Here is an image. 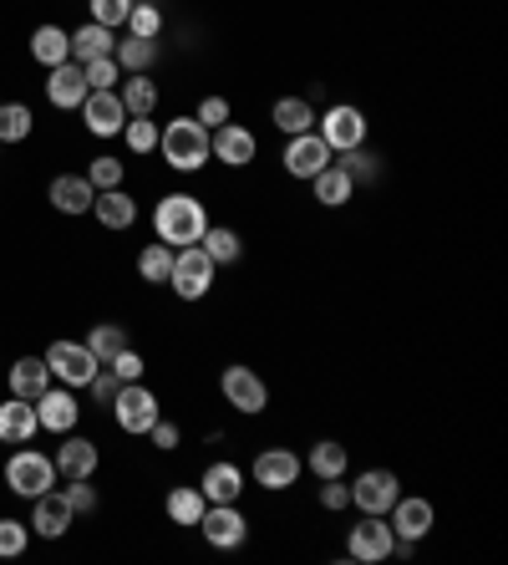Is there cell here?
Instances as JSON below:
<instances>
[{
    "instance_id": "f35d334b",
    "label": "cell",
    "mask_w": 508,
    "mask_h": 565,
    "mask_svg": "<svg viewBox=\"0 0 508 565\" xmlns=\"http://www.w3.org/2000/svg\"><path fill=\"white\" fill-rule=\"evenodd\" d=\"M341 168L351 174V184H377L381 179V158L366 149V143H362V149H346V164H341Z\"/></svg>"
},
{
    "instance_id": "5b68a950",
    "label": "cell",
    "mask_w": 508,
    "mask_h": 565,
    "mask_svg": "<svg viewBox=\"0 0 508 565\" xmlns=\"http://www.w3.org/2000/svg\"><path fill=\"white\" fill-rule=\"evenodd\" d=\"M46 367H51V377H57L61 387H87L102 362L92 357L87 342H51L46 346Z\"/></svg>"
},
{
    "instance_id": "ee69618b",
    "label": "cell",
    "mask_w": 508,
    "mask_h": 565,
    "mask_svg": "<svg viewBox=\"0 0 508 565\" xmlns=\"http://www.w3.org/2000/svg\"><path fill=\"white\" fill-rule=\"evenodd\" d=\"M26 540H31V525H21V520H0V555H5V561H15V555L26 551Z\"/></svg>"
},
{
    "instance_id": "816d5d0a",
    "label": "cell",
    "mask_w": 508,
    "mask_h": 565,
    "mask_svg": "<svg viewBox=\"0 0 508 565\" xmlns=\"http://www.w3.org/2000/svg\"><path fill=\"white\" fill-rule=\"evenodd\" d=\"M0 149H5V143H0Z\"/></svg>"
},
{
    "instance_id": "6da1fadb",
    "label": "cell",
    "mask_w": 508,
    "mask_h": 565,
    "mask_svg": "<svg viewBox=\"0 0 508 565\" xmlns=\"http://www.w3.org/2000/svg\"><path fill=\"white\" fill-rule=\"evenodd\" d=\"M153 229H158L163 245L184 250V245H199V239H203L209 214H203V204L193 199V193H168V199L153 209Z\"/></svg>"
},
{
    "instance_id": "e575fe53",
    "label": "cell",
    "mask_w": 508,
    "mask_h": 565,
    "mask_svg": "<svg viewBox=\"0 0 508 565\" xmlns=\"http://www.w3.org/2000/svg\"><path fill=\"white\" fill-rule=\"evenodd\" d=\"M168 270H174V245H143V255H138V275L143 281H153V285H163L168 281Z\"/></svg>"
},
{
    "instance_id": "7402d4cb",
    "label": "cell",
    "mask_w": 508,
    "mask_h": 565,
    "mask_svg": "<svg viewBox=\"0 0 508 565\" xmlns=\"http://www.w3.org/2000/svg\"><path fill=\"white\" fill-rule=\"evenodd\" d=\"M31 530L42 540H61L67 530H72V505L61 499V494H36V515H31Z\"/></svg>"
},
{
    "instance_id": "b9f144b4",
    "label": "cell",
    "mask_w": 508,
    "mask_h": 565,
    "mask_svg": "<svg viewBox=\"0 0 508 565\" xmlns=\"http://www.w3.org/2000/svg\"><path fill=\"white\" fill-rule=\"evenodd\" d=\"M87 5H92V21H97V26H107V31L128 26L132 0H87Z\"/></svg>"
},
{
    "instance_id": "ffe728a7",
    "label": "cell",
    "mask_w": 508,
    "mask_h": 565,
    "mask_svg": "<svg viewBox=\"0 0 508 565\" xmlns=\"http://www.w3.org/2000/svg\"><path fill=\"white\" fill-rule=\"evenodd\" d=\"M57 474L67 479H92L97 474V444L92 438H76V433H61V448H57Z\"/></svg>"
},
{
    "instance_id": "8992f818",
    "label": "cell",
    "mask_w": 508,
    "mask_h": 565,
    "mask_svg": "<svg viewBox=\"0 0 508 565\" xmlns=\"http://www.w3.org/2000/svg\"><path fill=\"white\" fill-rule=\"evenodd\" d=\"M218 392H224V402H229L234 413H264V402H270V387H264V377L255 373V367H224V377H218Z\"/></svg>"
},
{
    "instance_id": "74e56055",
    "label": "cell",
    "mask_w": 508,
    "mask_h": 565,
    "mask_svg": "<svg viewBox=\"0 0 508 565\" xmlns=\"http://www.w3.org/2000/svg\"><path fill=\"white\" fill-rule=\"evenodd\" d=\"M163 31V11L153 5V0H132L128 11V36H147V42H158Z\"/></svg>"
},
{
    "instance_id": "9c48e42d",
    "label": "cell",
    "mask_w": 508,
    "mask_h": 565,
    "mask_svg": "<svg viewBox=\"0 0 508 565\" xmlns=\"http://www.w3.org/2000/svg\"><path fill=\"white\" fill-rule=\"evenodd\" d=\"M397 499H402V484H397L392 469H366L351 484V505L362 509V515H387Z\"/></svg>"
},
{
    "instance_id": "277c9868",
    "label": "cell",
    "mask_w": 508,
    "mask_h": 565,
    "mask_svg": "<svg viewBox=\"0 0 508 565\" xmlns=\"http://www.w3.org/2000/svg\"><path fill=\"white\" fill-rule=\"evenodd\" d=\"M5 484H11L21 499H36V494L57 490V463L46 459V454H36V448H21V454H11V463H5Z\"/></svg>"
},
{
    "instance_id": "8d00e7d4",
    "label": "cell",
    "mask_w": 508,
    "mask_h": 565,
    "mask_svg": "<svg viewBox=\"0 0 508 565\" xmlns=\"http://www.w3.org/2000/svg\"><path fill=\"white\" fill-rule=\"evenodd\" d=\"M87 346H92V357H97V362H113L117 352L128 346V327H117V321H102V327H92Z\"/></svg>"
},
{
    "instance_id": "d6986e66",
    "label": "cell",
    "mask_w": 508,
    "mask_h": 565,
    "mask_svg": "<svg viewBox=\"0 0 508 565\" xmlns=\"http://www.w3.org/2000/svg\"><path fill=\"white\" fill-rule=\"evenodd\" d=\"M199 490L209 505H239V494H245V469H239V463H209L199 479Z\"/></svg>"
},
{
    "instance_id": "f6af8a7d",
    "label": "cell",
    "mask_w": 508,
    "mask_h": 565,
    "mask_svg": "<svg viewBox=\"0 0 508 565\" xmlns=\"http://www.w3.org/2000/svg\"><path fill=\"white\" fill-rule=\"evenodd\" d=\"M87 184L92 189H122V164L117 158H92Z\"/></svg>"
},
{
    "instance_id": "7dc6e473",
    "label": "cell",
    "mask_w": 508,
    "mask_h": 565,
    "mask_svg": "<svg viewBox=\"0 0 508 565\" xmlns=\"http://www.w3.org/2000/svg\"><path fill=\"white\" fill-rule=\"evenodd\" d=\"M193 118H199L203 128L214 133V128H224V122H229V103H224V97H203V103H199V113H193Z\"/></svg>"
},
{
    "instance_id": "7a4b0ae2",
    "label": "cell",
    "mask_w": 508,
    "mask_h": 565,
    "mask_svg": "<svg viewBox=\"0 0 508 565\" xmlns=\"http://www.w3.org/2000/svg\"><path fill=\"white\" fill-rule=\"evenodd\" d=\"M158 153L178 174H199V168L214 158V153H209V128H203L199 118H174L168 128H158Z\"/></svg>"
},
{
    "instance_id": "5bb4252c",
    "label": "cell",
    "mask_w": 508,
    "mask_h": 565,
    "mask_svg": "<svg viewBox=\"0 0 508 565\" xmlns=\"http://www.w3.org/2000/svg\"><path fill=\"white\" fill-rule=\"evenodd\" d=\"M305 459L295 448H260V459H255V484L260 490H291L295 479H300Z\"/></svg>"
},
{
    "instance_id": "ac0fdd59",
    "label": "cell",
    "mask_w": 508,
    "mask_h": 565,
    "mask_svg": "<svg viewBox=\"0 0 508 565\" xmlns=\"http://www.w3.org/2000/svg\"><path fill=\"white\" fill-rule=\"evenodd\" d=\"M387 515H392L397 540H422V535H427V530L437 525V509L427 505L422 494H402V499H397V505L387 509Z\"/></svg>"
},
{
    "instance_id": "30bf717a",
    "label": "cell",
    "mask_w": 508,
    "mask_h": 565,
    "mask_svg": "<svg viewBox=\"0 0 508 565\" xmlns=\"http://www.w3.org/2000/svg\"><path fill=\"white\" fill-rule=\"evenodd\" d=\"M392 545H397V530L387 525V515H362V525H356V530H351V540H346L351 561H366V565L387 561V555H392Z\"/></svg>"
},
{
    "instance_id": "9a60e30c",
    "label": "cell",
    "mask_w": 508,
    "mask_h": 565,
    "mask_svg": "<svg viewBox=\"0 0 508 565\" xmlns=\"http://www.w3.org/2000/svg\"><path fill=\"white\" fill-rule=\"evenodd\" d=\"M76 113H82V122H87L97 138H113L128 128V107H122L117 92H87V103L76 107Z\"/></svg>"
},
{
    "instance_id": "484cf974",
    "label": "cell",
    "mask_w": 508,
    "mask_h": 565,
    "mask_svg": "<svg viewBox=\"0 0 508 565\" xmlns=\"http://www.w3.org/2000/svg\"><path fill=\"white\" fill-rule=\"evenodd\" d=\"M117 97L128 107V118H153V107H158V87L147 72H132L128 82H117Z\"/></svg>"
},
{
    "instance_id": "f1b7e54d",
    "label": "cell",
    "mask_w": 508,
    "mask_h": 565,
    "mask_svg": "<svg viewBox=\"0 0 508 565\" xmlns=\"http://www.w3.org/2000/svg\"><path fill=\"white\" fill-rule=\"evenodd\" d=\"M31 57L42 61V67H61V61L72 57V36L61 26H36L31 31Z\"/></svg>"
},
{
    "instance_id": "e0dca14e",
    "label": "cell",
    "mask_w": 508,
    "mask_h": 565,
    "mask_svg": "<svg viewBox=\"0 0 508 565\" xmlns=\"http://www.w3.org/2000/svg\"><path fill=\"white\" fill-rule=\"evenodd\" d=\"M76 417H82V408H76L72 387H46L42 398H36V423L46 433H72Z\"/></svg>"
},
{
    "instance_id": "d4e9b609",
    "label": "cell",
    "mask_w": 508,
    "mask_h": 565,
    "mask_svg": "<svg viewBox=\"0 0 508 565\" xmlns=\"http://www.w3.org/2000/svg\"><path fill=\"white\" fill-rule=\"evenodd\" d=\"M46 387H51V367H46V357H21L11 367V392H15V398L36 402Z\"/></svg>"
},
{
    "instance_id": "836d02e7",
    "label": "cell",
    "mask_w": 508,
    "mask_h": 565,
    "mask_svg": "<svg viewBox=\"0 0 508 565\" xmlns=\"http://www.w3.org/2000/svg\"><path fill=\"white\" fill-rule=\"evenodd\" d=\"M199 245H203V255H209L214 266H234V260H239V250H245V245H239V235H234V229H224V224H209Z\"/></svg>"
},
{
    "instance_id": "7bdbcfd3",
    "label": "cell",
    "mask_w": 508,
    "mask_h": 565,
    "mask_svg": "<svg viewBox=\"0 0 508 565\" xmlns=\"http://www.w3.org/2000/svg\"><path fill=\"white\" fill-rule=\"evenodd\" d=\"M61 499L72 505V515H92V509H97V490H92L87 479H67V490H61Z\"/></svg>"
},
{
    "instance_id": "cb8c5ba5",
    "label": "cell",
    "mask_w": 508,
    "mask_h": 565,
    "mask_svg": "<svg viewBox=\"0 0 508 565\" xmlns=\"http://www.w3.org/2000/svg\"><path fill=\"white\" fill-rule=\"evenodd\" d=\"M92 214H97L107 229H132V220H138V204H132L128 189H97V199H92Z\"/></svg>"
},
{
    "instance_id": "8fae6325",
    "label": "cell",
    "mask_w": 508,
    "mask_h": 565,
    "mask_svg": "<svg viewBox=\"0 0 508 565\" xmlns=\"http://www.w3.org/2000/svg\"><path fill=\"white\" fill-rule=\"evenodd\" d=\"M199 530H203V540H209L214 551H239L245 535H249L239 505H209L203 509V520H199Z\"/></svg>"
},
{
    "instance_id": "bcb514c9",
    "label": "cell",
    "mask_w": 508,
    "mask_h": 565,
    "mask_svg": "<svg viewBox=\"0 0 508 565\" xmlns=\"http://www.w3.org/2000/svg\"><path fill=\"white\" fill-rule=\"evenodd\" d=\"M107 367L117 373V382H138V377H143V357H138L132 346H122V352H117V357L107 362Z\"/></svg>"
},
{
    "instance_id": "f907efd6",
    "label": "cell",
    "mask_w": 508,
    "mask_h": 565,
    "mask_svg": "<svg viewBox=\"0 0 508 565\" xmlns=\"http://www.w3.org/2000/svg\"><path fill=\"white\" fill-rule=\"evenodd\" d=\"M147 433H153V444H158V448H178V423H163V417H158Z\"/></svg>"
},
{
    "instance_id": "c3c4849f",
    "label": "cell",
    "mask_w": 508,
    "mask_h": 565,
    "mask_svg": "<svg viewBox=\"0 0 508 565\" xmlns=\"http://www.w3.org/2000/svg\"><path fill=\"white\" fill-rule=\"evenodd\" d=\"M87 387H92V398L113 408V398H117V387H122V382H117V373H113V367H107V362H102L97 373H92V382H87Z\"/></svg>"
},
{
    "instance_id": "d6a6232c",
    "label": "cell",
    "mask_w": 508,
    "mask_h": 565,
    "mask_svg": "<svg viewBox=\"0 0 508 565\" xmlns=\"http://www.w3.org/2000/svg\"><path fill=\"white\" fill-rule=\"evenodd\" d=\"M346 463H351L346 448L335 444V438H326V444L310 448V459H305V469H310L316 479H341V474H346Z\"/></svg>"
},
{
    "instance_id": "d590c367",
    "label": "cell",
    "mask_w": 508,
    "mask_h": 565,
    "mask_svg": "<svg viewBox=\"0 0 508 565\" xmlns=\"http://www.w3.org/2000/svg\"><path fill=\"white\" fill-rule=\"evenodd\" d=\"M31 107L26 103H0V143H26L31 138Z\"/></svg>"
},
{
    "instance_id": "603a6c76",
    "label": "cell",
    "mask_w": 508,
    "mask_h": 565,
    "mask_svg": "<svg viewBox=\"0 0 508 565\" xmlns=\"http://www.w3.org/2000/svg\"><path fill=\"white\" fill-rule=\"evenodd\" d=\"M92 199H97V189L87 184V174H61V179H51V209H61V214H87Z\"/></svg>"
},
{
    "instance_id": "2e32d148",
    "label": "cell",
    "mask_w": 508,
    "mask_h": 565,
    "mask_svg": "<svg viewBox=\"0 0 508 565\" xmlns=\"http://www.w3.org/2000/svg\"><path fill=\"white\" fill-rule=\"evenodd\" d=\"M331 164V149H326V138L310 128V133H295L285 143V168H291L295 179H316L320 168Z\"/></svg>"
},
{
    "instance_id": "52a82bcc",
    "label": "cell",
    "mask_w": 508,
    "mask_h": 565,
    "mask_svg": "<svg viewBox=\"0 0 508 565\" xmlns=\"http://www.w3.org/2000/svg\"><path fill=\"white\" fill-rule=\"evenodd\" d=\"M113 417L122 433H147L163 413H158V398H153L143 382H122L113 398Z\"/></svg>"
},
{
    "instance_id": "4dcf8cb0",
    "label": "cell",
    "mask_w": 508,
    "mask_h": 565,
    "mask_svg": "<svg viewBox=\"0 0 508 565\" xmlns=\"http://www.w3.org/2000/svg\"><path fill=\"white\" fill-rule=\"evenodd\" d=\"M113 31L87 21L82 31H72V61H97V57H113Z\"/></svg>"
},
{
    "instance_id": "681fc988",
    "label": "cell",
    "mask_w": 508,
    "mask_h": 565,
    "mask_svg": "<svg viewBox=\"0 0 508 565\" xmlns=\"http://www.w3.org/2000/svg\"><path fill=\"white\" fill-rule=\"evenodd\" d=\"M326 490H320V505L326 509H346L351 505V484H341V479H320Z\"/></svg>"
},
{
    "instance_id": "f546056e",
    "label": "cell",
    "mask_w": 508,
    "mask_h": 565,
    "mask_svg": "<svg viewBox=\"0 0 508 565\" xmlns=\"http://www.w3.org/2000/svg\"><path fill=\"white\" fill-rule=\"evenodd\" d=\"M270 118H275V128L285 138H295V133H310V128H316V107L305 103V97H280Z\"/></svg>"
},
{
    "instance_id": "83f0119b",
    "label": "cell",
    "mask_w": 508,
    "mask_h": 565,
    "mask_svg": "<svg viewBox=\"0 0 508 565\" xmlns=\"http://www.w3.org/2000/svg\"><path fill=\"white\" fill-rule=\"evenodd\" d=\"M168 520L184 525V530H199L203 509H209V499H203V490H193V484H178V490H168Z\"/></svg>"
},
{
    "instance_id": "4fadbf2b",
    "label": "cell",
    "mask_w": 508,
    "mask_h": 565,
    "mask_svg": "<svg viewBox=\"0 0 508 565\" xmlns=\"http://www.w3.org/2000/svg\"><path fill=\"white\" fill-rule=\"evenodd\" d=\"M209 153H214L218 164L245 168V164H255V153H260V138L249 133V128H239V122H224V128H214V133H209Z\"/></svg>"
},
{
    "instance_id": "ba28073f",
    "label": "cell",
    "mask_w": 508,
    "mask_h": 565,
    "mask_svg": "<svg viewBox=\"0 0 508 565\" xmlns=\"http://www.w3.org/2000/svg\"><path fill=\"white\" fill-rule=\"evenodd\" d=\"M316 133L326 138V149L331 153L362 149L366 143V113L362 107H351V103H335V107H326V118H320Z\"/></svg>"
},
{
    "instance_id": "4316f807",
    "label": "cell",
    "mask_w": 508,
    "mask_h": 565,
    "mask_svg": "<svg viewBox=\"0 0 508 565\" xmlns=\"http://www.w3.org/2000/svg\"><path fill=\"white\" fill-rule=\"evenodd\" d=\"M310 184H316V204H326V209L351 204V193H356V184H351V174L341 164H326Z\"/></svg>"
},
{
    "instance_id": "60d3db41",
    "label": "cell",
    "mask_w": 508,
    "mask_h": 565,
    "mask_svg": "<svg viewBox=\"0 0 508 565\" xmlns=\"http://www.w3.org/2000/svg\"><path fill=\"white\" fill-rule=\"evenodd\" d=\"M122 138H128L132 153H153V149H158V122H153V118H128Z\"/></svg>"
},
{
    "instance_id": "ab89813d",
    "label": "cell",
    "mask_w": 508,
    "mask_h": 565,
    "mask_svg": "<svg viewBox=\"0 0 508 565\" xmlns=\"http://www.w3.org/2000/svg\"><path fill=\"white\" fill-rule=\"evenodd\" d=\"M82 72H87V87H92V92H117V82H122V67H117L113 57L82 61Z\"/></svg>"
},
{
    "instance_id": "7c38bea8",
    "label": "cell",
    "mask_w": 508,
    "mask_h": 565,
    "mask_svg": "<svg viewBox=\"0 0 508 565\" xmlns=\"http://www.w3.org/2000/svg\"><path fill=\"white\" fill-rule=\"evenodd\" d=\"M87 72H82V61H61V67H51V76H46V103L61 107V113H72V107L87 103Z\"/></svg>"
},
{
    "instance_id": "3957f363",
    "label": "cell",
    "mask_w": 508,
    "mask_h": 565,
    "mask_svg": "<svg viewBox=\"0 0 508 565\" xmlns=\"http://www.w3.org/2000/svg\"><path fill=\"white\" fill-rule=\"evenodd\" d=\"M214 260L203 255V245H184L174 250V270H168V285H174V296L184 301H203L209 296V285H214Z\"/></svg>"
},
{
    "instance_id": "1f68e13d",
    "label": "cell",
    "mask_w": 508,
    "mask_h": 565,
    "mask_svg": "<svg viewBox=\"0 0 508 565\" xmlns=\"http://www.w3.org/2000/svg\"><path fill=\"white\" fill-rule=\"evenodd\" d=\"M153 57H158V42H147V36H122V42L113 46V61L122 72H147Z\"/></svg>"
},
{
    "instance_id": "44dd1931",
    "label": "cell",
    "mask_w": 508,
    "mask_h": 565,
    "mask_svg": "<svg viewBox=\"0 0 508 565\" xmlns=\"http://www.w3.org/2000/svg\"><path fill=\"white\" fill-rule=\"evenodd\" d=\"M36 433H42V423H36V402H26V398L0 402V444H31Z\"/></svg>"
}]
</instances>
